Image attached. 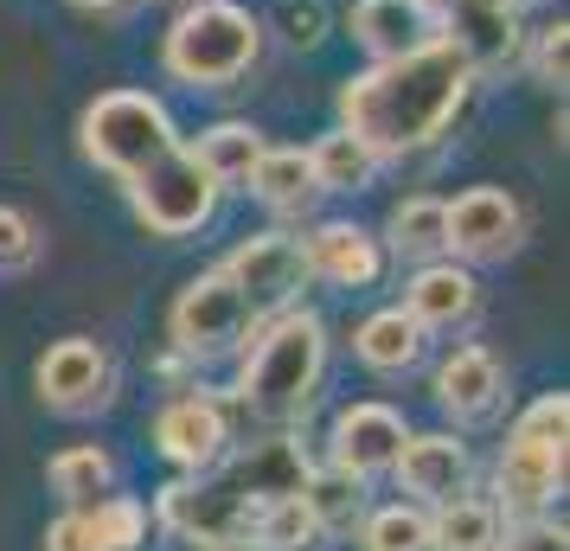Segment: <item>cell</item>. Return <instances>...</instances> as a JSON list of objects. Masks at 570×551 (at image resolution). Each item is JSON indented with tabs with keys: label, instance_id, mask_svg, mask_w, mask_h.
Returning <instances> with one entry per match:
<instances>
[{
	"label": "cell",
	"instance_id": "4fadbf2b",
	"mask_svg": "<svg viewBox=\"0 0 570 551\" xmlns=\"http://www.w3.org/2000/svg\"><path fill=\"white\" fill-rule=\"evenodd\" d=\"M404 315L423 327V334H455L468 321L481 315V283H474V269L468 263H423L411 276V289H404Z\"/></svg>",
	"mask_w": 570,
	"mask_h": 551
},
{
	"label": "cell",
	"instance_id": "8fae6325",
	"mask_svg": "<svg viewBox=\"0 0 570 551\" xmlns=\"http://www.w3.org/2000/svg\"><path fill=\"white\" fill-rule=\"evenodd\" d=\"M109 378H116L109 353L97 341H83V334L46 346V360H39V397H46L52 411H65V417L104 411L109 404Z\"/></svg>",
	"mask_w": 570,
	"mask_h": 551
},
{
	"label": "cell",
	"instance_id": "4316f807",
	"mask_svg": "<svg viewBox=\"0 0 570 551\" xmlns=\"http://www.w3.org/2000/svg\"><path fill=\"white\" fill-rule=\"evenodd\" d=\"M365 551H430V513L423 506H379L360 520Z\"/></svg>",
	"mask_w": 570,
	"mask_h": 551
},
{
	"label": "cell",
	"instance_id": "836d02e7",
	"mask_svg": "<svg viewBox=\"0 0 570 551\" xmlns=\"http://www.w3.org/2000/svg\"><path fill=\"white\" fill-rule=\"evenodd\" d=\"M564 545H570V539H564V525H558V520H544V513H525V520H519L493 551H564Z\"/></svg>",
	"mask_w": 570,
	"mask_h": 551
},
{
	"label": "cell",
	"instance_id": "5bb4252c",
	"mask_svg": "<svg viewBox=\"0 0 570 551\" xmlns=\"http://www.w3.org/2000/svg\"><path fill=\"white\" fill-rule=\"evenodd\" d=\"M404 417L391 411V404H346L334 417V469L346 474H379L397 462V449H404Z\"/></svg>",
	"mask_w": 570,
	"mask_h": 551
},
{
	"label": "cell",
	"instance_id": "5b68a950",
	"mask_svg": "<svg viewBox=\"0 0 570 551\" xmlns=\"http://www.w3.org/2000/svg\"><path fill=\"white\" fill-rule=\"evenodd\" d=\"M564 436H570V397L544 392L539 404H525L513 423V436L500 449V500L525 513H544L551 494L564 488Z\"/></svg>",
	"mask_w": 570,
	"mask_h": 551
},
{
	"label": "cell",
	"instance_id": "7402d4cb",
	"mask_svg": "<svg viewBox=\"0 0 570 551\" xmlns=\"http://www.w3.org/2000/svg\"><path fill=\"white\" fill-rule=\"evenodd\" d=\"M353 346H360V360L372 372H411L416 360H423V327H416L404 308H379V315L360 321Z\"/></svg>",
	"mask_w": 570,
	"mask_h": 551
},
{
	"label": "cell",
	"instance_id": "44dd1931",
	"mask_svg": "<svg viewBox=\"0 0 570 551\" xmlns=\"http://www.w3.org/2000/svg\"><path fill=\"white\" fill-rule=\"evenodd\" d=\"M302 506H308L314 532H334V539H346L353 525L365 520V481L346 469H308V481H302Z\"/></svg>",
	"mask_w": 570,
	"mask_h": 551
},
{
	"label": "cell",
	"instance_id": "7a4b0ae2",
	"mask_svg": "<svg viewBox=\"0 0 570 551\" xmlns=\"http://www.w3.org/2000/svg\"><path fill=\"white\" fill-rule=\"evenodd\" d=\"M327 372V321L308 308H283L263 321V334L244 353L237 404L263 423H288L314 404V385Z\"/></svg>",
	"mask_w": 570,
	"mask_h": 551
},
{
	"label": "cell",
	"instance_id": "484cf974",
	"mask_svg": "<svg viewBox=\"0 0 570 551\" xmlns=\"http://www.w3.org/2000/svg\"><path fill=\"white\" fill-rule=\"evenodd\" d=\"M52 494L65 500V506H90V500L109 494V481H116V462H109L97 443L83 449H65V455H52Z\"/></svg>",
	"mask_w": 570,
	"mask_h": 551
},
{
	"label": "cell",
	"instance_id": "d4e9b609",
	"mask_svg": "<svg viewBox=\"0 0 570 551\" xmlns=\"http://www.w3.org/2000/svg\"><path fill=\"white\" fill-rule=\"evenodd\" d=\"M308 167H314V186H321V193H365V186H372V174H379V155L365 148L360 135L327 129L308 148Z\"/></svg>",
	"mask_w": 570,
	"mask_h": 551
},
{
	"label": "cell",
	"instance_id": "3957f363",
	"mask_svg": "<svg viewBox=\"0 0 570 551\" xmlns=\"http://www.w3.org/2000/svg\"><path fill=\"white\" fill-rule=\"evenodd\" d=\"M263 52V20L237 0H186V13L160 39L167 78L186 90H232Z\"/></svg>",
	"mask_w": 570,
	"mask_h": 551
},
{
	"label": "cell",
	"instance_id": "d6986e66",
	"mask_svg": "<svg viewBox=\"0 0 570 551\" xmlns=\"http://www.w3.org/2000/svg\"><path fill=\"white\" fill-rule=\"evenodd\" d=\"M244 193H257L269 211H308L314 199H321L314 167H308V148H263L257 167L244 174Z\"/></svg>",
	"mask_w": 570,
	"mask_h": 551
},
{
	"label": "cell",
	"instance_id": "9a60e30c",
	"mask_svg": "<svg viewBox=\"0 0 570 551\" xmlns=\"http://www.w3.org/2000/svg\"><path fill=\"white\" fill-rule=\"evenodd\" d=\"M155 443H160V455L186 474L212 469V462L225 455V443H232V436H225V411H218L212 397H174L155 417Z\"/></svg>",
	"mask_w": 570,
	"mask_h": 551
},
{
	"label": "cell",
	"instance_id": "ac0fdd59",
	"mask_svg": "<svg viewBox=\"0 0 570 551\" xmlns=\"http://www.w3.org/2000/svg\"><path fill=\"white\" fill-rule=\"evenodd\" d=\"M500 392H507V372H500V360L488 346H455L436 366V397H442V411H455V417H488L500 404Z\"/></svg>",
	"mask_w": 570,
	"mask_h": 551
},
{
	"label": "cell",
	"instance_id": "ba28073f",
	"mask_svg": "<svg viewBox=\"0 0 570 551\" xmlns=\"http://www.w3.org/2000/svg\"><path fill=\"white\" fill-rule=\"evenodd\" d=\"M218 269L237 283V295L250 302V315H257V321L295 308V295L308 289V250H302V237H295V232H257V237H244L232 257L218 263Z\"/></svg>",
	"mask_w": 570,
	"mask_h": 551
},
{
	"label": "cell",
	"instance_id": "f546056e",
	"mask_svg": "<svg viewBox=\"0 0 570 551\" xmlns=\"http://www.w3.org/2000/svg\"><path fill=\"white\" fill-rule=\"evenodd\" d=\"M532 71H539V83L564 90V78H570V27L564 20H551V27L532 32Z\"/></svg>",
	"mask_w": 570,
	"mask_h": 551
},
{
	"label": "cell",
	"instance_id": "52a82bcc",
	"mask_svg": "<svg viewBox=\"0 0 570 551\" xmlns=\"http://www.w3.org/2000/svg\"><path fill=\"white\" fill-rule=\"evenodd\" d=\"M250 302L237 295V283L225 269H206V276H193L180 295H174V308H167V334L180 346L186 360H218V353H232L244 334H250Z\"/></svg>",
	"mask_w": 570,
	"mask_h": 551
},
{
	"label": "cell",
	"instance_id": "cb8c5ba5",
	"mask_svg": "<svg viewBox=\"0 0 570 551\" xmlns=\"http://www.w3.org/2000/svg\"><path fill=\"white\" fill-rule=\"evenodd\" d=\"M269 148L257 122H212L199 141H193V160L206 167L218 186H244V174L257 167V155Z\"/></svg>",
	"mask_w": 570,
	"mask_h": 551
},
{
	"label": "cell",
	"instance_id": "8992f818",
	"mask_svg": "<svg viewBox=\"0 0 570 551\" xmlns=\"http://www.w3.org/2000/svg\"><path fill=\"white\" fill-rule=\"evenodd\" d=\"M218 193H225V186L212 180L206 167L193 160V148L180 141V148H167V155L148 160L129 180V206L155 237H193L199 225H212Z\"/></svg>",
	"mask_w": 570,
	"mask_h": 551
},
{
	"label": "cell",
	"instance_id": "8d00e7d4",
	"mask_svg": "<svg viewBox=\"0 0 570 551\" xmlns=\"http://www.w3.org/2000/svg\"><path fill=\"white\" fill-rule=\"evenodd\" d=\"M513 7H539V0H513Z\"/></svg>",
	"mask_w": 570,
	"mask_h": 551
},
{
	"label": "cell",
	"instance_id": "f1b7e54d",
	"mask_svg": "<svg viewBox=\"0 0 570 551\" xmlns=\"http://www.w3.org/2000/svg\"><path fill=\"white\" fill-rule=\"evenodd\" d=\"M90 520H97V532H104L109 551H135L141 539H148V506L129 494H104L90 500Z\"/></svg>",
	"mask_w": 570,
	"mask_h": 551
},
{
	"label": "cell",
	"instance_id": "2e32d148",
	"mask_svg": "<svg viewBox=\"0 0 570 551\" xmlns=\"http://www.w3.org/2000/svg\"><path fill=\"white\" fill-rule=\"evenodd\" d=\"M391 469H397V481H404L411 500L436 506V500L468 488V449L455 443V436H404V449H397Z\"/></svg>",
	"mask_w": 570,
	"mask_h": 551
},
{
	"label": "cell",
	"instance_id": "9c48e42d",
	"mask_svg": "<svg viewBox=\"0 0 570 551\" xmlns=\"http://www.w3.org/2000/svg\"><path fill=\"white\" fill-rule=\"evenodd\" d=\"M416 7L430 13L436 39H449V46L468 58L474 78L507 71V65L519 58V46H525L513 0H416Z\"/></svg>",
	"mask_w": 570,
	"mask_h": 551
},
{
	"label": "cell",
	"instance_id": "30bf717a",
	"mask_svg": "<svg viewBox=\"0 0 570 551\" xmlns=\"http://www.w3.org/2000/svg\"><path fill=\"white\" fill-rule=\"evenodd\" d=\"M525 237V206L507 186H468L449 206V250L462 263H500L519 250Z\"/></svg>",
	"mask_w": 570,
	"mask_h": 551
},
{
	"label": "cell",
	"instance_id": "83f0119b",
	"mask_svg": "<svg viewBox=\"0 0 570 551\" xmlns=\"http://www.w3.org/2000/svg\"><path fill=\"white\" fill-rule=\"evenodd\" d=\"M250 539H263L269 551H302L314 539V520H308V506H302V494H288V500H269L257 513V525H250Z\"/></svg>",
	"mask_w": 570,
	"mask_h": 551
},
{
	"label": "cell",
	"instance_id": "e575fe53",
	"mask_svg": "<svg viewBox=\"0 0 570 551\" xmlns=\"http://www.w3.org/2000/svg\"><path fill=\"white\" fill-rule=\"evenodd\" d=\"M206 551H269V545H263V539H250V532H244V539H218V545H206Z\"/></svg>",
	"mask_w": 570,
	"mask_h": 551
},
{
	"label": "cell",
	"instance_id": "ffe728a7",
	"mask_svg": "<svg viewBox=\"0 0 570 551\" xmlns=\"http://www.w3.org/2000/svg\"><path fill=\"white\" fill-rule=\"evenodd\" d=\"M385 250H397L404 263H436L449 257V206L442 199H404V206L385 218V237H379Z\"/></svg>",
	"mask_w": 570,
	"mask_h": 551
},
{
	"label": "cell",
	"instance_id": "603a6c76",
	"mask_svg": "<svg viewBox=\"0 0 570 551\" xmlns=\"http://www.w3.org/2000/svg\"><path fill=\"white\" fill-rule=\"evenodd\" d=\"M500 545V506L449 494L430 513V551H493Z\"/></svg>",
	"mask_w": 570,
	"mask_h": 551
},
{
	"label": "cell",
	"instance_id": "6da1fadb",
	"mask_svg": "<svg viewBox=\"0 0 570 551\" xmlns=\"http://www.w3.org/2000/svg\"><path fill=\"white\" fill-rule=\"evenodd\" d=\"M474 71L449 39H423L397 58H372L360 78L340 83V129L360 135L379 160L436 148L468 109Z\"/></svg>",
	"mask_w": 570,
	"mask_h": 551
},
{
	"label": "cell",
	"instance_id": "1f68e13d",
	"mask_svg": "<svg viewBox=\"0 0 570 551\" xmlns=\"http://www.w3.org/2000/svg\"><path fill=\"white\" fill-rule=\"evenodd\" d=\"M283 39L295 52H314L327 39V7L321 0H283Z\"/></svg>",
	"mask_w": 570,
	"mask_h": 551
},
{
	"label": "cell",
	"instance_id": "d590c367",
	"mask_svg": "<svg viewBox=\"0 0 570 551\" xmlns=\"http://www.w3.org/2000/svg\"><path fill=\"white\" fill-rule=\"evenodd\" d=\"M78 7H90V13H116V7H129V0H78Z\"/></svg>",
	"mask_w": 570,
	"mask_h": 551
},
{
	"label": "cell",
	"instance_id": "4dcf8cb0",
	"mask_svg": "<svg viewBox=\"0 0 570 551\" xmlns=\"http://www.w3.org/2000/svg\"><path fill=\"white\" fill-rule=\"evenodd\" d=\"M39 257V232H32L27 211L0 206V276H13V269H32Z\"/></svg>",
	"mask_w": 570,
	"mask_h": 551
},
{
	"label": "cell",
	"instance_id": "7c38bea8",
	"mask_svg": "<svg viewBox=\"0 0 570 551\" xmlns=\"http://www.w3.org/2000/svg\"><path fill=\"white\" fill-rule=\"evenodd\" d=\"M302 250H308V276L334 283V289H372L379 269H385V244H379V232H365V225H353V218H327V225H314V232L302 237Z\"/></svg>",
	"mask_w": 570,
	"mask_h": 551
},
{
	"label": "cell",
	"instance_id": "d6a6232c",
	"mask_svg": "<svg viewBox=\"0 0 570 551\" xmlns=\"http://www.w3.org/2000/svg\"><path fill=\"white\" fill-rule=\"evenodd\" d=\"M46 551H109L97 520H90V506H71L65 520L46 525Z\"/></svg>",
	"mask_w": 570,
	"mask_h": 551
},
{
	"label": "cell",
	"instance_id": "e0dca14e",
	"mask_svg": "<svg viewBox=\"0 0 570 551\" xmlns=\"http://www.w3.org/2000/svg\"><path fill=\"white\" fill-rule=\"evenodd\" d=\"M346 32H353V46L372 52V58H397V52H411V46H423V39H436L430 13H423L416 0H353Z\"/></svg>",
	"mask_w": 570,
	"mask_h": 551
},
{
	"label": "cell",
	"instance_id": "277c9868",
	"mask_svg": "<svg viewBox=\"0 0 570 551\" xmlns=\"http://www.w3.org/2000/svg\"><path fill=\"white\" fill-rule=\"evenodd\" d=\"M78 141H83V155L97 160L104 174L135 180L148 160H160L167 148H180V129H174L167 104L148 97V90H104L97 104L83 109Z\"/></svg>",
	"mask_w": 570,
	"mask_h": 551
}]
</instances>
